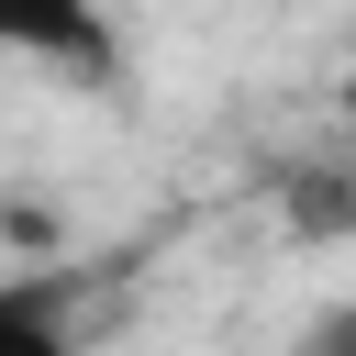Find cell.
Instances as JSON below:
<instances>
[{"label":"cell","mask_w":356,"mask_h":356,"mask_svg":"<svg viewBox=\"0 0 356 356\" xmlns=\"http://www.w3.org/2000/svg\"><path fill=\"white\" fill-rule=\"evenodd\" d=\"M0 56L67 67V78H111V67H122V44H111L100 0H0Z\"/></svg>","instance_id":"1"},{"label":"cell","mask_w":356,"mask_h":356,"mask_svg":"<svg viewBox=\"0 0 356 356\" xmlns=\"http://www.w3.org/2000/svg\"><path fill=\"white\" fill-rule=\"evenodd\" d=\"M0 356H78L67 278H0Z\"/></svg>","instance_id":"2"}]
</instances>
